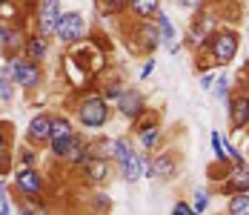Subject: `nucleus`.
<instances>
[{
    "mask_svg": "<svg viewBox=\"0 0 249 215\" xmlns=\"http://www.w3.org/2000/svg\"><path fill=\"white\" fill-rule=\"evenodd\" d=\"M115 115V106L100 95V92H86V95H77V103L72 109V118H75L77 129L89 132V135H98L109 126V120Z\"/></svg>",
    "mask_w": 249,
    "mask_h": 215,
    "instance_id": "obj_1",
    "label": "nucleus"
},
{
    "mask_svg": "<svg viewBox=\"0 0 249 215\" xmlns=\"http://www.w3.org/2000/svg\"><path fill=\"white\" fill-rule=\"evenodd\" d=\"M224 26L221 20V12L215 3L203 6L200 12H192L189 15V23H186V32H183V46L189 49L192 55H200L203 49L209 46V40L215 38V32Z\"/></svg>",
    "mask_w": 249,
    "mask_h": 215,
    "instance_id": "obj_2",
    "label": "nucleus"
},
{
    "mask_svg": "<svg viewBox=\"0 0 249 215\" xmlns=\"http://www.w3.org/2000/svg\"><path fill=\"white\" fill-rule=\"evenodd\" d=\"M241 43H244V38H241L238 26L224 23L218 32H215V38L209 40V46L203 49L200 55L209 60V66H212V69H226V66H229V63L238 58Z\"/></svg>",
    "mask_w": 249,
    "mask_h": 215,
    "instance_id": "obj_3",
    "label": "nucleus"
},
{
    "mask_svg": "<svg viewBox=\"0 0 249 215\" xmlns=\"http://www.w3.org/2000/svg\"><path fill=\"white\" fill-rule=\"evenodd\" d=\"M124 20H126V26L132 29V32H124L126 46L132 49L135 55L152 58L158 49L163 46V43H160V29H158L155 20H129V18H124Z\"/></svg>",
    "mask_w": 249,
    "mask_h": 215,
    "instance_id": "obj_4",
    "label": "nucleus"
},
{
    "mask_svg": "<svg viewBox=\"0 0 249 215\" xmlns=\"http://www.w3.org/2000/svg\"><path fill=\"white\" fill-rule=\"evenodd\" d=\"M3 69L12 75V80L18 83V89H23L26 95H35L40 86H43V63L26 58V55H18L12 60H3Z\"/></svg>",
    "mask_w": 249,
    "mask_h": 215,
    "instance_id": "obj_5",
    "label": "nucleus"
},
{
    "mask_svg": "<svg viewBox=\"0 0 249 215\" xmlns=\"http://www.w3.org/2000/svg\"><path fill=\"white\" fill-rule=\"evenodd\" d=\"M75 175L83 181L86 190H106V184L118 175V167L109 155H92L83 167L75 169Z\"/></svg>",
    "mask_w": 249,
    "mask_h": 215,
    "instance_id": "obj_6",
    "label": "nucleus"
},
{
    "mask_svg": "<svg viewBox=\"0 0 249 215\" xmlns=\"http://www.w3.org/2000/svg\"><path fill=\"white\" fill-rule=\"evenodd\" d=\"M12 195L15 198H37L46 195V175L40 167H15L12 169Z\"/></svg>",
    "mask_w": 249,
    "mask_h": 215,
    "instance_id": "obj_7",
    "label": "nucleus"
},
{
    "mask_svg": "<svg viewBox=\"0 0 249 215\" xmlns=\"http://www.w3.org/2000/svg\"><path fill=\"white\" fill-rule=\"evenodd\" d=\"M89 35H92V29H89V23H86L83 12L69 9V12L60 18V26H57L54 40H57L63 49H75V46H80V43H86Z\"/></svg>",
    "mask_w": 249,
    "mask_h": 215,
    "instance_id": "obj_8",
    "label": "nucleus"
},
{
    "mask_svg": "<svg viewBox=\"0 0 249 215\" xmlns=\"http://www.w3.org/2000/svg\"><path fill=\"white\" fill-rule=\"evenodd\" d=\"M63 3L60 0H37V9H35V32L54 40L57 35V26H60V18H63Z\"/></svg>",
    "mask_w": 249,
    "mask_h": 215,
    "instance_id": "obj_9",
    "label": "nucleus"
},
{
    "mask_svg": "<svg viewBox=\"0 0 249 215\" xmlns=\"http://www.w3.org/2000/svg\"><path fill=\"white\" fill-rule=\"evenodd\" d=\"M226 115H229V126H232L235 135H241V132L249 129V80L241 89L235 86V92L229 95V100H226Z\"/></svg>",
    "mask_w": 249,
    "mask_h": 215,
    "instance_id": "obj_10",
    "label": "nucleus"
},
{
    "mask_svg": "<svg viewBox=\"0 0 249 215\" xmlns=\"http://www.w3.org/2000/svg\"><path fill=\"white\" fill-rule=\"evenodd\" d=\"M26 38H29V29L23 23H0V55H3V60L23 55Z\"/></svg>",
    "mask_w": 249,
    "mask_h": 215,
    "instance_id": "obj_11",
    "label": "nucleus"
},
{
    "mask_svg": "<svg viewBox=\"0 0 249 215\" xmlns=\"http://www.w3.org/2000/svg\"><path fill=\"white\" fill-rule=\"evenodd\" d=\"M115 112L121 118H126L129 123H135L138 118H143L149 112V100H146V95L138 86H126V92L121 95V100L115 103Z\"/></svg>",
    "mask_w": 249,
    "mask_h": 215,
    "instance_id": "obj_12",
    "label": "nucleus"
},
{
    "mask_svg": "<svg viewBox=\"0 0 249 215\" xmlns=\"http://www.w3.org/2000/svg\"><path fill=\"white\" fill-rule=\"evenodd\" d=\"M152 158H155V181L169 184L178 178V172H180V152L178 149H158Z\"/></svg>",
    "mask_w": 249,
    "mask_h": 215,
    "instance_id": "obj_13",
    "label": "nucleus"
},
{
    "mask_svg": "<svg viewBox=\"0 0 249 215\" xmlns=\"http://www.w3.org/2000/svg\"><path fill=\"white\" fill-rule=\"evenodd\" d=\"M52 141V112H37L26 123V143L32 146H49Z\"/></svg>",
    "mask_w": 249,
    "mask_h": 215,
    "instance_id": "obj_14",
    "label": "nucleus"
},
{
    "mask_svg": "<svg viewBox=\"0 0 249 215\" xmlns=\"http://www.w3.org/2000/svg\"><path fill=\"white\" fill-rule=\"evenodd\" d=\"M155 23H158V29H160V43L169 49V55H180V49H183V38H180V32H178L175 20L166 15V12H160V15L155 18Z\"/></svg>",
    "mask_w": 249,
    "mask_h": 215,
    "instance_id": "obj_15",
    "label": "nucleus"
},
{
    "mask_svg": "<svg viewBox=\"0 0 249 215\" xmlns=\"http://www.w3.org/2000/svg\"><path fill=\"white\" fill-rule=\"evenodd\" d=\"M238 192H249V164L247 167H232V172L226 175V181L215 190V195H238Z\"/></svg>",
    "mask_w": 249,
    "mask_h": 215,
    "instance_id": "obj_16",
    "label": "nucleus"
},
{
    "mask_svg": "<svg viewBox=\"0 0 249 215\" xmlns=\"http://www.w3.org/2000/svg\"><path fill=\"white\" fill-rule=\"evenodd\" d=\"M115 167H118V178H121L124 184H138V181L143 178V152L135 149L129 158H124V161L115 164Z\"/></svg>",
    "mask_w": 249,
    "mask_h": 215,
    "instance_id": "obj_17",
    "label": "nucleus"
},
{
    "mask_svg": "<svg viewBox=\"0 0 249 215\" xmlns=\"http://www.w3.org/2000/svg\"><path fill=\"white\" fill-rule=\"evenodd\" d=\"M83 213L86 215H109L112 213V195L106 190H89L83 201Z\"/></svg>",
    "mask_w": 249,
    "mask_h": 215,
    "instance_id": "obj_18",
    "label": "nucleus"
},
{
    "mask_svg": "<svg viewBox=\"0 0 249 215\" xmlns=\"http://www.w3.org/2000/svg\"><path fill=\"white\" fill-rule=\"evenodd\" d=\"M124 92H126V80H124L121 72H112V75H103V78H100V95L106 98L112 106L121 100Z\"/></svg>",
    "mask_w": 249,
    "mask_h": 215,
    "instance_id": "obj_19",
    "label": "nucleus"
},
{
    "mask_svg": "<svg viewBox=\"0 0 249 215\" xmlns=\"http://www.w3.org/2000/svg\"><path fill=\"white\" fill-rule=\"evenodd\" d=\"M160 0H129V20H155L160 15Z\"/></svg>",
    "mask_w": 249,
    "mask_h": 215,
    "instance_id": "obj_20",
    "label": "nucleus"
},
{
    "mask_svg": "<svg viewBox=\"0 0 249 215\" xmlns=\"http://www.w3.org/2000/svg\"><path fill=\"white\" fill-rule=\"evenodd\" d=\"M49 49H52V40H49V38L37 35L35 29L29 32V38H26V49H23V55H26V58H32V60L43 63V60L49 58Z\"/></svg>",
    "mask_w": 249,
    "mask_h": 215,
    "instance_id": "obj_21",
    "label": "nucleus"
},
{
    "mask_svg": "<svg viewBox=\"0 0 249 215\" xmlns=\"http://www.w3.org/2000/svg\"><path fill=\"white\" fill-rule=\"evenodd\" d=\"M72 135H77L75 118L69 112H52V141H63V138H72Z\"/></svg>",
    "mask_w": 249,
    "mask_h": 215,
    "instance_id": "obj_22",
    "label": "nucleus"
},
{
    "mask_svg": "<svg viewBox=\"0 0 249 215\" xmlns=\"http://www.w3.org/2000/svg\"><path fill=\"white\" fill-rule=\"evenodd\" d=\"M135 143H138V149L141 152H158L160 146H163V129H160V123L158 126H149V129H143V132H138V135H132Z\"/></svg>",
    "mask_w": 249,
    "mask_h": 215,
    "instance_id": "obj_23",
    "label": "nucleus"
},
{
    "mask_svg": "<svg viewBox=\"0 0 249 215\" xmlns=\"http://www.w3.org/2000/svg\"><path fill=\"white\" fill-rule=\"evenodd\" d=\"M95 12H98L100 20L126 18L129 15V0H95Z\"/></svg>",
    "mask_w": 249,
    "mask_h": 215,
    "instance_id": "obj_24",
    "label": "nucleus"
},
{
    "mask_svg": "<svg viewBox=\"0 0 249 215\" xmlns=\"http://www.w3.org/2000/svg\"><path fill=\"white\" fill-rule=\"evenodd\" d=\"M77 141H80V132H77V135H72V138H63V141H52L49 146H46V152H49L52 161L66 164V158L72 155V149L77 146Z\"/></svg>",
    "mask_w": 249,
    "mask_h": 215,
    "instance_id": "obj_25",
    "label": "nucleus"
},
{
    "mask_svg": "<svg viewBox=\"0 0 249 215\" xmlns=\"http://www.w3.org/2000/svg\"><path fill=\"white\" fill-rule=\"evenodd\" d=\"M135 149H138V143H132V138L118 135V138H112V141H109V158H112L115 164H121V161H124V158H129Z\"/></svg>",
    "mask_w": 249,
    "mask_h": 215,
    "instance_id": "obj_26",
    "label": "nucleus"
},
{
    "mask_svg": "<svg viewBox=\"0 0 249 215\" xmlns=\"http://www.w3.org/2000/svg\"><path fill=\"white\" fill-rule=\"evenodd\" d=\"M209 146H212L215 161H221V164H232V161H229V138H226L224 132L212 129V132H209Z\"/></svg>",
    "mask_w": 249,
    "mask_h": 215,
    "instance_id": "obj_27",
    "label": "nucleus"
},
{
    "mask_svg": "<svg viewBox=\"0 0 249 215\" xmlns=\"http://www.w3.org/2000/svg\"><path fill=\"white\" fill-rule=\"evenodd\" d=\"M15 207H18V215H49L46 201H37V198H15Z\"/></svg>",
    "mask_w": 249,
    "mask_h": 215,
    "instance_id": "obj_28",
    "label": "nucleus"
},
{
    "mask_svg": "<svg viewBox=\"0 0 249 215\" xmlns=\"http://www.w3.org/2000/svg\"><path fill=\"white\" fill-rule=\"evenodd\" d=\"M15 89L18 83L12 80V75L0 66V106H12L15 103Z\"/></svg>",
    "mask_w": 249,
    "mask_h": 215,
    "instance_id": "obj_29",
    "label": "nucleus"
},
{
    "mask_svg": "<svg viewBox=\"0 0 249 215\" xmlns=\"http://www.w3.org/2000/svg\"><path fill=\"white\" fill-rule=\"evenodd\" d=\"M224 215H249V192H238L226 198Z\"/></svg>",
    "mask_w": 249,
    "mask_h": 215,
    "instance_id": "obj_30",
    "label": "nucleus"
},
{
    "mask_svg": "<svg viewBox=\"0 0 249 215\" xmlns=\"http://www.w3.org/2000/svg\"><path fill=\"white\" fill-rule=\"evenodd\" d=\"M232 167H235V164H221V161H212V164L206 167V181H209V184H215V190H218V187L226 181V175L232 172Z\"/></svg>",
    "mask_w": 249,
    "mask_h": 215,
    "instance_id": "obj_31",
    "label": "nucleus"
},
{
    "mask_svg": "<svg viewBox=\"0 0 249 215\" xmlns=\"http://www.w3.org/2000/svg\"><path fill=\"white\" fill-rule=\"evenodd\" d=\"M232 92H235V89H232V78H229L226 72H218V75H215V86H212V95H215V100L226 103Z\"/></svg>",
    "mask_w": 249,
    "mask_h": 215,
    "instance_id": "obj_32",
    "label": "nucleus"
},
{
    "mask_svg": "<svg viewBox=\"0 0 249 215\" xmlns=\"http://www.w3.org/2000/svg\"><path fill=\"white\" fill-rule=\"evenodd\" d=\"M15 167H37V146L32 143H23L18 149V164Z\"/></svg>",
    "mask_w": 249,
    "mask_h": 215,
    "instance_id": "obj_33",
    "label": "nucleus"
},
{
    "mask_svg": "<svg viewBox=\"0 0 249 215\" xmlns=\"http://www.w3.org/2000/svg\"><path fill=\"white\" fill-rule=\"evenodd\" d=\"M209 204H212V192L206 190V187H198V190H192V207H195V213H206L209 210Z\"/></svg>",
    "mask_w": 249,
    "mask_h": 215,
    "instance_id": "obj_34",
    "label": "nucleus"
},
{
    "mask_svg": "<svg viewBox=\"0 0 249 215\" xmlns=\"http://www.w3.org/2000/svg\"><path fill=\"white\" fill-rule=\"evenodd\" d=\"M160 123V112L158 109H149L143 118H138L132 123V135H138V132H143V129H149V126H158Z\"/></svg>",
    "mask_w": 249,
    "mask_h": 215,
    "instance_id": "obj_35",
    "label": "nucleus"
},
{
    "mask_svg": "<svg viewBox=\"0 0 249 215\" xmlns=\"http://www.w3.org/2000/svg\"><path fill=\"white\" fill-rule=\"evenodd\" d=\"M0 215H15V210H12V198H9V184H6V178H3V184H0Z\"/></svg>",
    "mask_w": 249,
    "mask_h": 215,
    "instance_id": "obj_36",
    "label": "nucleus"
},
{
    "mask_svg": "<svg viewBox=\"0 0 249 215\" xmlns=\"http://www.w3.org/2000/svg\"><path fill=\"white\" fill-rule=\"evenodd\" d=\"M169 215H200V213H195L192 201H186V198H178V201L172 204V210H169Z\"/></svg>",
    "mask_w": 249,
    "mask_h": 215,
    "instance_id": "obj_37",
    "label": "nucleus"
},
{
    "mask_svg": "<svg viewBox=\"0 0 249 215\" xmlns=\"http://www.w3.org/2000/svg\"><path fill=\"white\" fill-rule=\"evenodd\" d=\"M180 9H186V12H200L203 6H209V0H175Z\"/></svg>",
    "mask_w": 249,
    "mask_h": 215,
    "instance_id": "obj_38",
    "label": "nucleus"
},
{
    "mask_svg": "<svg viewBox=\"0 0 249 215\" xmlns=\"http://www.w3.org/2000/svg\"><path fill=\"white\" fill-rule=\"evenodd\" d=\"M152 72H155V58H146V60L141 63V69H138V80H149Z\"/></svg>",
    "mask_w": 249,
    "mask_h": 215,
    "instance_id": "obj_39",
    "label": "nucleus"
},
{
    "mask_svg": "<svg viewBox=\"0 0 249 215\" xmlns=\"http://www.w3.org/2000/svg\"><path fill=\"white\" fill-rule=\"evenodd\" d=\"M215 75H218V72H206V75H200V89H203V92H212V86H215Z\"/></svg>",
    "mask_w": 249,
    "mask_h": 215,
    "instance_id": "obj_40",
    "label": "nucleus"
},
{
    "mask_svg": "<svg viewBox=\"0 0 249 215\" xmlns=\"http://www.w3.org/2000/svg\"><path fill=\"white\" fill-rule=\"evenodd\" d=\"M247 158H249V143H247Z\"/></svg>",
    "mask_w": 249,
    "mask_h": 215,
    "instance_id": "obj_41",
    "label": "nucleus"
},
{
    "mask_svg": "<svg viewBox=\"0 0 249 215\" xmlns=\"http://www.w3.org/2000/svg\"><path fill=\"white\" fill-rule=\"evenodd\" d=\"M247 78H249V66H247Z\"/></svg>",
    "mask_w": 249,
    "mask_h": 215,
    "instance_id": "obj_42",
    "label": "nucleus"
}]
</instances>
